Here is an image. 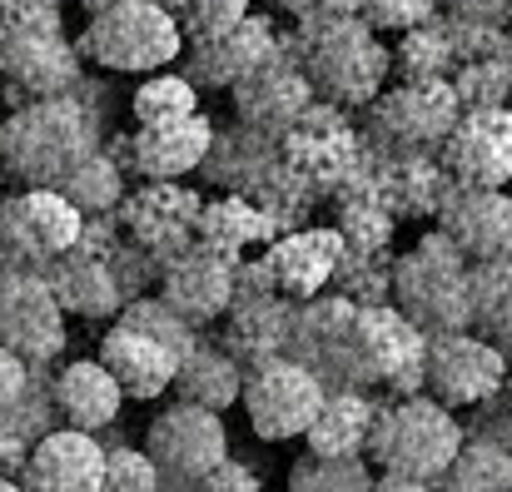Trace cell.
<instances>
[{"mask_svg": "<svg viewBox=\"0 0 512 492\" xmlns=\"http://www.w3.org/2000/svg\"><path fill=\"white\" fill-rule=\"evenodd\" d=\"M160 463L145 448H105V483L100 492H160Z\"/></svg>", "mask_w": 512, "mask_h": 492, "instance_id": "obj_38", "label": "cell"}, {"mask_svg": "<svg viewBox=\"0 0 512 492\" xmlns=\"http://www.w3.org/2000/svg\"><path fill=\"white\" fill-rule=\"evenodd\" d=\"M503 393H508V398H512V373H508V388H503Z\"/></svg>", "mask_w": 512, "mask_h": 492, "instance_id": "obj_53", "label": "cell"}, {"mask_svg": "<svg viewBox=\"0 0 512 492\" xmlns=\"http://www.w3.org/2000/svg\"><path fill=\"white\" fill-rule=\"evenodd\" d=\"M373 492H438L433 483H413V478H393V473H378Z\"/></svg>", "mask_w": 512, "mask_h": 492, "instance_id": "obj_47", "label": "cell"}, {"mask_svg": "<svg viewBox=\"0 0 512 492\" xmlns=\"http://www.w3.org/2000/svg\"><path fill=\"white\" fill-rule=\"evenodd\" d=\"M368 0H279V10H289L294 20H314V15H363Z\"/></svg>", "mask_w": 512, "mask_h": 492, "instance_id": "obj_45", "label": "cell"}, {"mask_svg": "<svg viewBox=\"0 0 512 492\" xmlns=\"http://www.w3.org/2000/svg\"><path fill=\"white\" fill-rule=\"evenodd\" d=\"M438 229L473 259L488 264L512 244V194L508 189H473L453 184L438 204Z\"/></svg>", "mask_w": 512, "mask_h": 492, "instance_id": "obj_18", "label": "cell"}, {"mask_svg": "<svg viewBox=\"0 0 512 492\" xmlns=\"http://www.w3.org/2000/svg\"><path fill=\"white\" fill-rule=\"evenodd\" d=\"M279 55L234 85V105H239V120H249V130H294L309 105V90H314L309 75L299 65H284Z\"/></svg>", "mask_w": 512, "mask_h": 492, "instance_id": "obj_24", "label": "cell"}, {"mask_svg": "<svg viewBox=\"0 0 512 492\" xmlns=\"http://www.w3.org/2000/svg\"><path fill=\"white\" fill-rule=\"evenodd\" d=\"M234 269H239L234 259H224V254H214L204 244L184 249V254H174L165 264V274H160V299L170 304L174 314H184L194 328L214 324L234 304Z\"/></svg>", "mask_w": 512, "mask_h": 492, "instance_id": "obj_16", "label": "cell"}, {"mask_svg": "<svg viewBox=\"0 0 512 492\" xmlns=\"http://www.w3.org/2000/svg\"><path fill=\"white\" fill-rule=\"evenodd\" d=\"M199 214H204L199 199L189 189H179L174 179H165V184L140 189L120 209V224L135 234V244L145 254H165V264H170L174 254L189 249V234H199Z\"/></svg>", "mask_w": 512, "mask_h": 492, "instance_id": "obj_22", "label": "cell"}, {"mask_svg": "<svg viewBox=\"0 0 512 492\" xmlns=\"http://www.w3.org/2000/svg\"><path fill=\"white\" fill-rule=\"evenodd\" d=\"M463 105L453 80H403L398 90L373 100V140L403 160L443 150Z\"/></svg>", "mask_w": 512, "mask_h": 492, "instance_id": "obj_10", "label": "cell"}, {"mask_svg": "<svg viewBox=\"0 0 512 492\" xmlns=\"http://www.w3.org/2000/svg\"><path fill=\"white\" fill-rule=\"evenodd\" d=\"M0 199H5V169H0Z\"/></svg>", "mask_w": 512, "mask_h": 492, "instance_id": "obj_51", "label": "cell"}, {"mask_svg": "<svg viewBox=\"0 0 512 492\" xmlns=\"http://www.w3.org/2000/svg\"><path fill=\"white\" fill-rule=\"evenodd\" d=\"M438 492H512V453L493 438L468 433L458 458L438 478Z\"/></svg>", "mask_w": 512, "mask_h": 492, "instance_id": "obj_30", "label": "cell"}, {"mask_svg": "<svg viewBox=\"0 0 512 492\" xmlns=\"http://www.w3.org/2000/svg\"><path fill=\"white\" fill-rule=\"evenodd\" d=\"M289 328H294V299H284V294H239L224 314L219 343L249 373V368L289 353Z\"/></svg>", "mask_w": 512, "mask_h": 492, "instance_id": "obj_23", "label": "cell"}, {"mask_svg": "<svg viewBox=\"0 0 512 492\" xmlns=\"http://www.w3.org/2000/svg\"><path fill=\"white\" fill-rule=\"evenodd\" d=\"M378 468L368 458H319L304 453L289 468V492H373Z\"/></svg>", "mask_w": 512, "mask_h": 492, "instance_id": "obj_34", "label": "cell"}, {"mask_svg": "<svg viewBox=\"0 0 512 492\" xmlns=\"http://www.w3.org/2000/svg\"><path fill=\"white\" fill-rule=\"evenodd\" d=\"M50 363H40V368H30V383H25V393L0 413V423L10 428V433H20L25 443H40L45 433H55V428H65L60 423V408H55V378L45 373Z\"/></svg>", "mask_w": 512, "mask_h": 492, "instance_id": "obj_35", "label": "cell"}, {"mask_svg": "<svg viewBox=\"0 0 512 492\" xmlns=\"http://www.w3.org/2000/svg\"><path fill=\"white\" fill-rule=\"evenodd\" d=\"M155 5H165V10H174V15L184 10V0H155Z\"/></svg>", "mask_w": 512, "mask_h": 492, "instance_id": "obj_50", "label": "cell"}, {"mask_svg": "<svg viewBox=\"0 0 512 492\" xmlns=\"http://www.w3.org/2000/svg\"><path fill=\"white\" fill-rule=\"evenodd\" d=\"M145 453L160 463L165 478L194 488L209 468H219V463L229 458L224 418H219L214 408H199V403H170L165 413L150 418Z\"/></svg>", "mask_w": 512, "mask_h": 492, "instance_id": "obj_12", "label": "cell"}, {"mask_svg": "<svg viewBox=\"0 0 512 492\" xmlns=\"http://www.w3.org/2000/svg\"><path fill=\"white\" fill-rule=\"evenodd\" d=\"M393 309L423 333H453L473 328V259L443 234H423L398 264H393Z\"/></svg>", "mask_w": 512, "mask_h": 492, "instance_id": "obj_4", "label": "cell"}, {"mask_svg": "<svg viewBox=\"0 0 512 492\" xmlns=\"http://www.w3.org/2000/svg\"><path fill=\"white\" fill-rule=\"evenodd\" d=\"M468 428L458 423L453 408H443L433 393H408V398H388L373 413V433H368V463L378 473L393 478H413V483H433L448 473V463L458 458Z\"/></svg>", "mask_w": 512, "mask_h": 492, "instance_id": "obj_3", "label": "cell"}, {"mask_svg": "<svg viewBox=\"0 0 512 492\" xmlns=\"http://www.w3.org/2000/svg\"><path fill=\"white\" fill-rule=\"evenodd\" d=\"M244 20H249V0H184V10H179V25H184L189 45L219 40V35L239 30Z\"/></svg>", "mask_w": 512, "mask_h": 492, "instance_id": "obj_37", "label": "cell"}, {"mask_svg": "<svg viewBox=\"0 0 512 492\" xmlns=\"http://www.w3.org/2000/svg\"><path fill=\"white\" fill-rule=\"evenodd\" d=\"M289 50H299V70L309 75V85L339 105H373L383 80L393 75V50L378 45V30L363 15L299 20Z\"/></svg>", "mask_w": 512, "mask_h": 492, "instance_id": "obj_2", "label": "cell"}, {"mask_svg": "<svg viewBox=\"0 0 512 492\" xmlns=\"http://www.w3.org/2000/svg\"><path fill=\"white\" fill-rule=\"evenodd\" d=\"M438 10H448V20H468V25H508L512 20L508 0H438Z\"/></svg>", "mask_w": 512, "mask_h": 492, "instance_id": "obj_43", "label": "cell"}, {"mask_svg": "<svg viewBox=\"0 0 512 492\" xmlns=\"http://www.w3.org/2000/svg\"><path fill=\"white\" fill-rule=\"evenodd\" d=\"M184 25L179 15L155 5V0H115L105 10H95L85 20V30L75 35L80 60L100 65V70H120V75H155L170 70L174 60H184Z\"/></svg>", "mask_w": 512, "mask_h": 492, "instance_id": "obj_5", "label": "cell"}, {"mask_svg": "<svg viewBox=\"0 0 512 492\" xmlns=\"http://www.w3.org/2000/svg\"><path fill=\"white\" fill-rule=\"evenodd\" d=\"M343 259H348L343 229H294V234L274 239V249L264 254V264L274 274V289L294 304L319 299L339 279Z\"/></svg>", "mask_w": 512, "mask_h": 492, "instance_id": "obj_17", "label": "cell"}, {"mask_svg": "<svg viewBox=\"0 0 512 492\" xmlns=\"http://www.w3.org/2000/svg\"><path fill=\"white\" fill-rule=\"evenodd\" d=\"M508 75H512V50H508ZM508 110H512V100H508Z\"/></svg>", "mask_w": 512, "mask_h": 492, "instance_id": "obj_52", "label": "cell"}, {"mask_svg": "<svg viewBox=\"0 0 512 492\" xmlns=\"http://www.w3.org/2000/svg\"><path fill=\"white\" fill-rule=\"evenodd\" d=\"M269 234H274V219L244 199H219V204H204V214H199V244L234 259V264L249 244H259Z\"/></svg>", "mask_w": 512, "mask_h": 492, "instance_id": "obj_29", "label": "cell"}, {"mask_svg": "<svg viewBox=\"0 0 512 492\" xmlns=\"http://www.w3.org/2000/svg\"><path fill=\"white\" fill-rule=\"evenodd\" d=\"M194 492H264V488H259V473H254V468L224 458L219 468H209V473L194 483Z\"/></svg>", "mask_w": 512, "mask_h": 492, "instance_id": "obj_42", "label": "cell"}, {"mask_svg": "<svg viewBox=\"0 0 512 492\" xmlns=\"http://www.w3.org/2000/svg\"><path fill=\"white\" fill-rule=\"evenodd\" d=\"M25 383H30V363L0 343V413H5V408H10L20 393H25Z\"/></svg>", "mask_w": 512, "mask_h": 492, "instance_id": "obj_44", "label": "cell"}, {"mask_svg": "<svg viewBox=\"0 0 512 492\" xmlns=\"http://www.w3.org/2000/svg\"><path fill=\"white\" fill-rule=\"evenodd\" d=\"M458 65L448 20H428L398 35L393 45V75L398 80H448V70Z\"/></svg>", "mask_w": 512, "mask_h": 492, "instance_id": "obj_31", "label": "cell"}, {"mask_svg": "<svg viewBox=\"0 0 512 492\" xmlns=\"http://www.w3.org/2000/svg\"><path fill=\"white\" fill-rule=\"evenodd\" d=\"M130 115H135V125H165V120L199 115V85H194L189 75L155 70V75H145V85L135 90Z\"/></svg>", "mask_w": 512, "mask_h": 492, "instance_id": "obj_33", "label": "cell"}, {"mask_svg": "<svg viewBox=\"0 0 512 492\" xmlns=\"http://www.w3.org/2000/svg\"><path fill=\"white\" fill-rule=\"evenodd\" d=\"M174 398L224 413V408H234V403L244 398V363H239L224 343H209V338L199 333V343L179 358Z\"/></svg>", "mask_w": 512, "mask_h": 492, "instance_id": "obj_26", "label": "cell"}, {"mask_svg": "<svg viewBox=\"0 0 512 492\" xmlns=\"http://www.w3.org/2000/svg\"><path fill=\"white\" fill-rule=\"evenodd\" d=\"M324 398H329L324 378L309 363L279 353V358H269V363L244 373V398L239 403L249 413V428L264 443H289V438L309 433V423L319 418Z\"/></svg>", "mask_w": 512, "mask_h": 492, "instance_id": "obj_7", "label": "cell"}, {"mask_svg": "<svg viewBox=\"0 0 512 492\" xmlns=\"http://www.w3.org/2000/svg\"><path fill=\"white\" fill-rule=\"evenodd\" d=\"M453 90L463 110H498L512 100V75H508V55L503 60H468L453 70Z\"/></svg>", "mask_w": 512, "mask_h": 492, "instance_id": "obj_36", "label": "cell"}, {"mask_svg": "<svg viewBox=\"0 0 512 492\" xmlns=\"http://www.w3.org/2000/svg\"><path fill=\"white\" fill-rule=\"evenodd\" d=\"M55 408L65 428L80 433H100L120 418L125 408V388L115 383V373L100 358H75L55 373Z\"/></svg>", "mask_w": 512, "mask_h": 492, "instance_id": "obj_25", "label": "cell"}, {"mask_svg": "<svg viewBox=\"0 0 512 492\" xmlns=\"http://www.w3.org/2000/svg\"><path fill=\"white\" fill-rule=\"evenodd\" d=\"M100 120L70 95L30 100L0 125V169L25 189H60L100 150Z\"/></svg>", "mask_w": 512, "mask_h": 492, "instance_id": "obj_1", "label": "cell"}, {"mask_svg": "<svg viewBox=\"0 0 512 492\" xmlns=\"http://www.w3.org/2000/svg\"><path fill=\"white\" fill-rule=\"evenodd\" d=\"M100 363L115 373V383L125 388V398H165L179 373V353L165 338H155L150 328H135L125 319H115V328L100 338Z\"/></svg>", "mask_w": 512, "mask_h": 492, "instance_id": "obj_21", "label": "cell"}, {"mask_svg": "<svg viewBox=\"0 0 512 492\" xmlns=\"http://www.w3.org/2000/svg\"><path fill=\"white\" fill-rule=\"evenodd\" d=\"M438 164L453 174V184L473 189H508L512 184V110H463L448 130Z\"/></svg>", "mask_w": 512, "mask_h": 492, "instance_id": "obj_13", "label": "cell"}, {"mask_svg": "<svg viewBox=\"0 0 512 492\" xmlns=\"http://www.w3.org/2000/svg\"><path fill=\"white\" fill-rule=\"evenodd\" d=\"M70 5H85V10L95 15V10H105V5H115V0H70Z\"/></svg>", "mask_w": 512, "mask_h": 492, "instance_id": "obj_48", "label": "cell"}, {"mask_svg": "<svg viewBox=\"0 0 512 492\" xmlns=\"http://www.w3.org/2000/svg\"><path fill=\"white\" fill-rule=\"evenodd\" d=\"M80 50L60 40V30H0V75L10 80V100L25 105V95L50 100L75 85Z\"/></svg>", "mask_w": 512, "mask_h": 492, "instance_id": "obj_14", "label": "cell"}, {"mask_svg": "<svg viewBox=\"0 0 512 492\" xmlns=\"http://www.w3.org/2000/svg\"><path fill=\"white\" fill-rule=\"evenodd\" d=\"M363 20H368L378 35H403V30H413V25L438 20V0H368V5H363Z\"/></svg>", "mask_w": 512, "mask_h": 492, "instance_id": "obj_39", "label": "cell"}, {"mask_svg": "<svg viewBox=\"0 0 512 492\" xmlns=\"http://www.w3.org/2000/svg\"><path fill=\"white\" fill-rule=\"evenodd\" d=\"M463 428H468V433H478V438L503 443V448L512 453V398L508 393H498V398L478 403V408H473V418H468Z\"/></svg>", "mask_w": 512, "mask_h": 492, "instance_id": "obj_41", "label": "cell"}, {"mask_svg": "<svg viewBox=\"0 0 512 492\" xmlns=\"http://www.w3.org/2000/svg\"><path fill=\"white\" fill-rule=\"evenodd\" d=\"M512 358L483 338L478 328H453V333H428V368H423V393H433L443 408H478L508 388Z\"/></svg>", "mask_w": 512, "mask_h": 492, "instance_id": "obj_9", "label": "cell"}, {"mask_svg": "<svg viewBox=\"0 0 512 492\" xmlns=\"http://www.w3.org/2000/svg\"><path fill=\"white\" fill-rule=\"evenodd\" d=\"M25 458H30V443H25L20 433H10V428L0 423V478H20Z\"/></svg>", "mask_w": 512, "mask_h": 492, "instance_id": "obj_46", "label": "cell"}, {"mask_svg": "<svg viewBox=\"0 0 512 492\" xmlns=\"http://www.w3.org/2000/svg\"><path fill=\"white\" fill-rule=\"evenodd\" d=\"M279 55L274 40V20L269 15H249L239 30L204 40V45H184V75L204 90H234L239 80H249L259 65H269Z\"/></svg>", "mask_w": 512, "mask_h": 492, "instance_id": "obj_20", "label": "cell"}, {"mask_svg": "<svg viewBox=\"0 0 512 492\" xmlns=\"http://www.w3.org/2000/svg\"><path fill=\"white\" fill-rule=\"evenodd\" d=\"M85 234V214L60 189H20L0 199V264L45 274Z\"/></svg>", "mask_w": 512, "mask_h": 492, "instance_id": "obj_6", "label": "cell"}, {"mask_svg": "<svg viewBox=\"0 0 512 492\" xmlns=\"http://www.w3.org/2000/svg\"><path fill=\"white\" fill-rule=\"evenodd\" d=\"M508 5H512V0H508Z\"/></svg>", "mask_w": 512, "mask_h": 492, "instance_id": "obj_54", "label": "cell"}, {"mask_svg": "<svg viewBox=\"0 0 512 492\" xmlns=\"http://www.w3.org/2000/svg\"><path fill=\"white\" fill-rule=\"evenodd\" d=\"M473 328L512 358V244L498 259L473 264Z\"/></svg>", "mask_w": 512, "mask_h": 492, "instance_id": "obj_28", "label": "cell"}, {"mask_svg": "<svg viewBox=\"0 0 512 492\" xmlns=\"http://www.w3.org/2000/svg\"><path fill=\"white\" fill-rule=\"evenodd\" d=\"M448 35H453V50H458V65L468 60H503L512 50L508 30L503 25H468V20H448Z\"/></svg>", "mask_w": 512, "mask_h": 492, "instance_id": "obj_40", "label": "cell"}, {"mask_svg": "<svg viewBox=\"0 0 512 492\" xmlns=\"http://www.w3.org/2000/svg\"><path fill=\"white\" fill-rule=\"evenodd\" d=\"M209 150H214V125L199 110V115L165 120V125H140L120 145V164L150 184H165V179H184L189 169H199Z\"/></svg>", "mask_w": 512, "mask_h": 492, "instance_id": "obj_15", "label": "cell"}, {"mask_svg": "<svg viewBox=\"0 0 512 492\" xmlns=\"http://www.w3.org/2000/svg\"><path fill=\"white\" fill-rule=\"evenodd\" d=\"M60 194H65L85 219L115 214V209H120V199H125V164H115L110 155H100V150H95L90 160L60 184Z\"/></svg>", "mask_w": 512, "mask_h": 492, "instance_id": "obj_32", "label": "cell"}, {"mask_svg": "<svg viewBox=\"0 0 512 492\" xmlns=\"http://www.w3.org/2000/svg\"><path fill=\"white\" fill-rule=\"evenodd\" d=\"M105 483V448L95 433L55 428L40 443H30V458L20 468L25 492H100Z\"/></svg>", "mask_w": 512, "mask_h": 492, "instance_id": "obj_19", "label": "cell"}, {"mask_svg": "<svg viewBox=\"0 0 512 492\" xmlns=\"http://www.w3.org/2000/svg\"><path fill=\"white\" fill-rule=\"evenodd\" d=\"M0 343L30 368L55 363L65 353V309L45 274L0 264Z\"/></svg>", "mask_w": 512, "mask_h": 492, "instance_id": "obj_11", "label": "cell"}, {"mask_svg": "<svg viewBox=\"0 0 512 492\" xmlns=\"http://www.w3.org/2000/svg\"><path fill=\"white\" fill-rule=\"evenodd\" d=\"M0 492H25V488H20V478H0Z\"/></svg>", "mask_w": 512, "mask_h": 492, "instance_id": "obj_49", "label": "cell"}, {"mask_svg": "<svg viewBox=\"0 0 512 492\" xmlns=\"http://www.w3.org/2000/svg\"><path fill=\"white\" fill-rule=\"evenodd\" d=\"M373 413L378 403L358 388H334L319 408V418L309 423L304 443L319 458H368V433H373Z\"/></svg>", "mask_w": 512, "mask_h": 492, "instance_id": "obj_27", "label": "cell"}, {"mask_svg": "<svg viewBox=\"0 0 512 492\" xmlns=\"http://www.w3.org/2000/svg\"><path fill=\"white\" fill-rule=\"evenodd\" d=\"M353 358L363 393L383 388L388 398L423 393V368H428V333L403 319L393 304H363L358 333H353Z\"/></svg>", "mask_w": 512, "mask_h": 492, "instance_id": "obj_8", "label": "cell"}]
</instances>
